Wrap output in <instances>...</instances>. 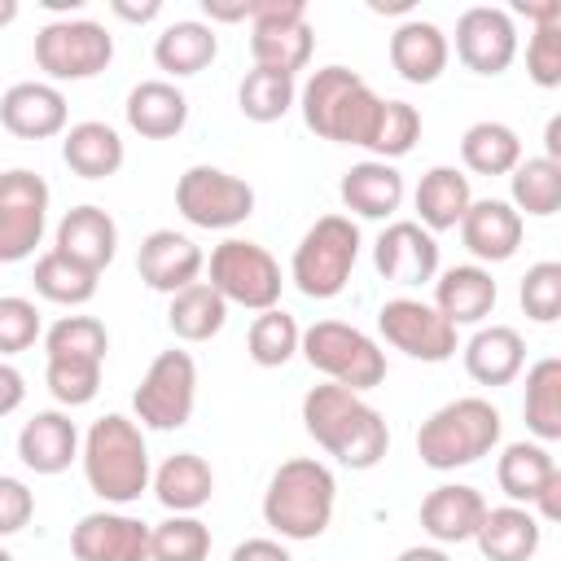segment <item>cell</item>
Masks as SVG:
<instances>
[{
	"label": "cell",
	"instance_id": "f35d334b",
	"mask_svg": "<svg viewBox=\"0 0 561 561\" xmlns=\"http://www.w3.org/2000/svg\"><path fill=\"white\" fill-rule=\"evenodd\" d=\"M35 294L39 298H48V302H57V307H83V302H92L96 298V272H88L83 263H75V259H66L61 250H44L39 259H35Z\"/></svg>",
	"mask_w": 561,
	"mask_h": 561
},
{
	"label": "cell",
	"instance_id": "681fc988",
	"mask_svg": "<svg viewBox=\"0 0 561 561\" xmlns=\"http://www.w3.org/2000/svg\"><path fill=\"white\" fill-rule=\"evenodd\" d=\"M31 517H35V491L22 478L0 473V539L18 535Z\"/></svg>",
	"mask_w": 561,
	"mask_h": 561
},
{
	"label": "cell",
	"instance_id": "816d5d0a",
	"mask_svg": "<svg viewBox=\"0 0 561 561\" xmlns=\"http://www.w3.org/2000/svg\"><path fill=\"white\" fill-rule=\"evenodd\" d=\"M22 399H26V381H22V373H18L9 359H0V416L18 412Z\"/></svg>",
	"mask_w": 561,
	"mask_h": 561
},
{
	"label": "cell",
	"instance_id": "603a6c76",
	"mask_svg": "<svg viewBox=\"0 0 561 561\" xmlns=\"http://www.w3.org/2000/svg\"><path fill=\"white\" fill-rule=\"evenodd\" d=\"M53 250H61L66 259H75V263H83L88 272H105L110 263H114V254H118V224L110 219V210H101V206H75V210H66L61 215V224H57V245Z\"/></svg>",
	"mask_w": 561,
	"mask_h": 561
},
{
	"label": "cell",
	"instance_id": "680465c9",
	"mask_svg": "<svg viewBox=\"0 0 561 561\" xmlns=\"http://www.w3.org/2000/svg\"><path fill=\"white\" fill-rule=\"evenodd\" d=\"M368 9H373V13H408L412 0H368Z\"/></svg>",
	"mask_w": 561,
	"mask_h": 561
},
{
	"label": "cell",
	"instance_id": "cb8c5ba5",
	"mask_svg": "<svg viewBox=\"0 0 561 561\" xmlns=\"http://www.w3.org/2000/svg\"><path fill=\"white\" fill-rule=\"evenodd\" d=\"M18 460L31 473H66L70 460H79V430L66 412H35L22 430H18Z\"/></svg>",
	"mask_w": 561,
	"mask_h": 561
},
{
	"label": "cell",
	"instance_id": "ac0fdd59",
	"mask_svg": "<svg viewBox=\"0 0 561 561\" xmlns=\"http://www.w3.org/2000/svg\"><path fill=\"white\" fill-rule=\"evenodd\" d=\"M75 561H149V526L127 513H88L70 530Z\"/></svg>",
	"mask_w": 561,
	"mask_h": 561
},
{
	"label": "cell",
	"instance_id": "4dcf8cb0",
	"mask_svg": "<svg viewBox=\"0 0 561 561\" xmlns=\"http://www.w3.org/2000/svg\"><path fill=\"white\" fill-rule=\"evenodd\" d=\"M61 158L75 175L83 180H110L118 175V167L127 162V149H123V136L101 123V118H88V123H75L61 131Z\"/></svg>",
	"mask_w": 561,
	"mask_h": 561
},
{
	"label": "cell",
	"instance_id": "5bb4252c",
	"mask_svg": "<svg viewBox=\"0 0 561 561\" xmlns=\"http://www.w3.org/2000/svg\"><path fill=\"white\" fill-rule=\"evenodd\" d=\"M381 337L421 364H443L456 355V324H447L430 302L421 298H390L377 311Z\"/></svg>",
	"mask_w": 561,
	"mask_h": 561
},
{
	"label": "cell",
	"instance_id": "ee69618b",
	"mask_svg": "<svg viewBox=\"0 0 561 561\" xmlns=\"http://www.w3.org/2000/svg\"><path fill=\"white\" fill-rule=\"evenodd\" d=\"M421 140V114L408 101H381L377 127L368 136V153H377V162H394L403 153H412V145Z\"/></svg>",
	"mask_w": 561,
	"mask_h": 561
},
{
	"label": "cell",
	"instance_id": "7bdbcfd3",
	"mask_svg": "<svg viewBox=\"0 0 561 561\" xmlns=\"http://www.w3.org/2000/svg\"><path fill=\"white\" fill-rule=\"evenodd\" d=\"M110 351V333L96 316H61L48 333H44V355L48 359H88V364H105Z\"/></svg>",
	"mask_w": 561,
	"mask_h": 561
},
{
	"label": "cell",
	"instance_id": "c3c4849f",
	"mask_svg": "<svg viewBox=\"0 0 561 561\" xmlns=\"http://www.w3.org/2000/svg\"><path fill=\"white\" fill-rule=\"evenodd\" d=\"M526 75L539 88H561V22L535 26L526 39Z\"/></svg>",
	"mask_w": 561,
	"mask_h": 561
},
{
	"label": "cell",
	"instance_id": "f6af8a7d",
	"mask_svg": "<svg viewBox=\"0 0 561 561\" xmlns=\"http://www.w3.org/2000/svg\"><path fill=\"white\" fill-rule=\"evenodd\" d=\"M44 381H48V390H53L57 403L83 408L101 390V364H88V359H48L44 364Z\"/></svg>",
	"mask_w": 561,
	"mask_h": 561
},
{
	"label": "cell",
	"instance_id": "f1b7e54d",
	"mask_svg": "<svg viewBox=\"0 0 561 561\" xmlns=\"http://www.w3.org/2000/svg\"><path fill=\"white\" fill-rule=\"evenodd\" d=\"M337 193H342V206L355 210L359 219H390L403 206V175L394 171V162L368 158L342 175Z\"/></svg>",
	"mask_w": 561,
	"mask_h": 561
},
{
	"label": "cell",
	"instance_id": "44dd1931",
	"mask_svg": "<svg viewBox=\"0 0 561 561\" xmlns=\"http://www.w3.org/2000/svg\"><path fill=\"white\" fill-rule=\"evenodd\" d=\"M486 500L478 486L465 482H443L421 500V530L443 548V543H469L473 530L486 517Z\"/></svg>",
	"mask_w": 561,
	"mask_h": 561
},
{
	"label": "cell",
	"instance_id": "3957f363",
	"mask_svg": "<svg viewBox=\"0 0 561 561\" xmlns=\"http://www.w3.org/2000/svg\"><path fill=\"white\" fill-rule=\"evenodd\" d=\"M298 110H302V123L320 140L368 149V136H373L377 114H381V96L355 70H346V66H320L302 83Z\"/></svg>",
	"mask_w": 561,
	"mask_h": 561
},
{
	"label": "cell",
	"instance_id": "6f0895ef",
	"mask_svg": "<svg viewBox=\"0 0 561 561\" xmlns=\"http://www.w3.org/2000/svg\"><path fill=\"white\" fill-rule=\"evenodd\" d=\"M543 158L561 162V118H548V131H543Z\"/></svg>",
	"mask_w": 561,
	"mask_h": 561
},
{
	"label": "cell",
	"instance_id": "f5cc1de1",
	"mask_svg": "<svg viewBox=\"0 0 561 561\" xmlns=\"http://www.w3.org/2000/svg\"><path fill=\"white\" fill-rule=\"evenodd\" d=\"M254 9H259V0H202V13L210 18V22H254Z\"/></svg>",
	"mask_w": 561,
	"mask_h": 561
},
{
	"label": "cell",
	"instance_id": "30bf717a",
	"mask_svg": "<svg viewBox=\"0 0 561 561\" xmlns=\"http://www.w3.org/2000/svg\"><path fill=\"white\" fill-rule=\"evenodd\" d=\"M175 210L193 224V228H210V232H228L237 224H245L254 215V188L224 171V167H188L175 184Z\"/></svg>",
	"mask_w": 561,
	"mask_h": 561
},
{
	"label": "cell",
	"instance_id": "d6a6232c",
	"mask_svg": "<svg viewBox=\"0 0 561 561\" xmlns=\"http://www.w3.org/2000/svg\"><path fill=\"white\" fill-rule=\"evenodd\" d=\"M149 482H153V495H158V504L167 513H197L215 495V473L197 451L167 456Z\"/></svg>",
	"mask_w": 561,
	"mask_h": 561
},
{
	"label": "cell",
	"instance_id": "d590c367",
	"mask_svg": "<svg viewBox=\"0 0 561 561\" xmlns=\"http://www.w3.org/2000/svg\"><path fill=\"white\" fill-rule=\"evenodd\" d=\"M522 412H526V430L539 443H557L561 438V359L557 355H543L539 364L526 368Z\"/></svg>",
	"mask_w": 561,
	"mask_h": 561
},
{
	"label": "cell",
	"instance_id": "ba28073f",
	"mask_svg": "<svg viewBox=\"0 0 561 561\" xmlns=\"http://www.w3.org/2000/svg\"><path fill=\"white\" fill-rule=\"evenodd\" d=\"M224 302H237L245 311H272L280 302V263L259 245L228 237L210 250V280H206Z\"/></svg>",
	"mask_w": 561,
	"mask_h": 561
},
{
	"label": "cell",
	"instance_id": "74e56055",
	"mask_svg": "<svg viewBox=\"0 0 561 561\" xmlns=\"http://www.w3.org/2000/svg\"><path fill=\"white\" fill-rule=\"evenodd\" d=\"M508 184H513V210L517 215H535V219H548L557 215L561 206V162L552 158H522L513 171H508Z\"/></svg>",
	"mask_w": 561,
	"mask_h": 561
},
{
	"label": "cell",
	"instance_id": "b9f144b4",
	"mask_svg": "<svg viewBox=\"0 0 561 561\" xmlns=\"http://www.w3.org/2000/svg\"><path fill=\"white\" fill-rule=\"evenodd\" d=\"M298 342H302V329L289 311L272 307V311H259L254 324H250V337H245V351L259 368H280L298 355Z\"/></svg>",
	"mask_w": 561,
	"mask_h": 561
},
{
	"label": "cell",
	"instance_id": "e0dca14e",
	"mask_svg": "<svg viewBox=\"0 0 561 561\" xmlns=\"http://www.w3.org/2000/svg\"><path fill=\"white\" fill-rule=\"evenodd\" d=\"M202 267H206L202 245H197L193 237L175 232V228H153V232L140 241V250H136V272H140V280H145L149 289L167 294V298L180 294V289H188L193 280H202Z\"/></svg>",
	"mask_w": 561,
	"mask_h": 561
},
{
	"label": "cell",
	"instance_id": "e575fe53",
	"mask_svg": "<svg viewBox=\"0 0 561 561\" xmlns=\"http://www.w3.org/2000/svg\"><path fill=\"white\" fill-rule=\"evenodd\" d=\"M167 324L180 342H210L224 324H228V302L206 285V280H193L188 289L171 294V307H167Z\"/></svg>",
	"mask_w": 561,
	"mask_h": 561
},
{
	"label": "cell",
	"instance_id": "83f0119b",
	"mask_svg": "<svg viewBox=\"0 0 561 561\" xmlns=\"http://www.w3.org/2000/svg\"><path fill=\"white\" fill-rule=\"evenodd\" d=\"M526 368V342L513 324H482L465 342V373L478 386H508Z\"/></svg>",
	"mask_w": 561,
	"mask_h": 561
},
{
	"label": "cell",
	"instance_id": "11a10c76",
	"mask_svg": "<svg viewBox=\"0 0 561 561\" xmlns=\"http://www.w3.org/2000/svg\"><path fill=\"white\" fill-rule=\"evenodd\" d=\"M517 13H526L535 26L561 22V0H517Z\"/></svg>",
	"mask_w": 561,
	"mask_h": 561
},
{
	"label": "cell",
	"instance_id": "db71d44e",
	"mask_svg": "<svg viewBox=\"0 0 561 561\" xmlns=\"http://www.w3.org/2000/svg\"><path fill=\"white\" fill-rule=\"evenodd\" d=\"M110 9H114L123 22H153V18L162 13V0H140V4H131V0H110Z\"/></svg>",
	"mask_w": 561,
	"mask_h": 561
},
{
	"label": "cell",
	"instance_id": "5b68a950",
	"mask_svg": "<svg viewBox=\"0 0 561 561\" xmlns=\"http://www.w3.org/2000/svg\"><path fill=\"white\" fill-rule=\"evenodd\" d=\"M83 478L92 486V495H101L105 504H131L140 500V491H149V447L136 421L110 412L101 421H92V430L83 434Z\"/></svg>",
	"mask_w": 561,
	"mask_h": 561
},
{
	"label": "cell",
	"instance_id": "4316f807",
	"mask_svg": "<svg viewBox=\"0 0 561 561\" xmlns=\"http://www.w3.org/2000/svg\"><path fill=\"white\" fill-rule=\"evenodd\" d=\"M447 57H451L447 35L425 18H408L390 35V66L399 70L403 83H434L447 70Z\"/></svg>",
	"mask_w": 561,
	"mask_h": 561
},
{
	"label": "cell",
	"instance_id": "d6986e66",
	"mask_svg": "<svg viewBox=\"0 0 561 561\" xmlns=\"http://www.w3.org/2000/svg\"><path fill=\"white\" fill-rule=\"evenodd\" d=\"M0 123L18 140H48V136H61L66 131L70 105H66V96H61L57 83L26 79V83H13L0 96Z\"/></svg>",
	"mask_w": 561,
	"mask_h": 561
},
{
	"label": "cell",
	"instance_id": "f546056e",
	"mask_svg": "<svg viewBox=\"0 0 561 561\" xmlns=\"http://www.w3.org/2000/svg\"><path fill=\"white\" fill-rule=\"evenodd\" d=\"M473 202V188H469V175L456 171V167H430L412 193V206H416V224L425 232H447V228H460L465 210Z\"/></svg>",
	"mask_w": 561,
	"mask_h": 561
},
{
	"label": "cell",
	"instance_id": "60d3db41",
	"mask_svg": "<svg viewBox=\"0 0 561 561\" xmlns=\"http://www.w3.org/2000/svg\"><path fill=\"white\" fill-rule=\"evenodd\" d=\"M210 557V526L197 513H171L167 522L149 526V561H206Z\"/></svg>",
	"mask_w": 561,
	"mask_h": 561
},
{
	"label": "cell",
	"instance_id": "f907efd6",
	"mask_svg": "<svg viewBox=\"0 0 561 561\" xmlns=\"http://www.w3.org/2000/svg\"><path fill=\"white\" fill-rule=\"evenodd\" d=\"M228 561H294V557H289V548L280 539H263L259 535V539H241Z\"/></svg>",
	"mask_w": 561,
	"mask_h": 561
},
{
	"label": "cell",
	"instance_id": "9a60e30c",
	"mask_svg": "<svg viewBox=\"0 0 561 561\" xmlns=\"http://www.w3.org/2000/svg\"><path fill=\"white\" fill-rule=\"evenodd\" d=\"M456 57L473 75H504L517 57V26L495 4H473L456 22Z\"/></svg>",
	"mask_w": 561,
	"mask_h": 561
},
{
	"label": "cell",
	"instance_id": "7402d4cb",
	"mask_svg": "<svg viewBox=\"0 0 561 561\" xmlns=\"http://www.w3.org/2000/svg\"><path fill=\"white\" fill-rule=\"evenodd\" d=\"M495 276L482 267V263H456L447 267L438 280H434V311L447 320V324H482L491 311H495Z\"/></svg>",
	"mask_w": 561,
	"mask_h": 561
},
{
	"label": "cell",
	"instance_id": "277c9868",
	"mask_svg": "<svg viewBox=\"0 0 561 561\" xmlns=\"http://www.w3.org/2000/svg\"><path fill=\"white\" fill-rule=\"evenodd\" d=\"M500 434H504L500 408L482 394H465V399H451L421 421L416 456L425 469L451 473V469H465V465L491 456L500 447Z\"/></svg>",
	"mask_w": 561,
	"mask_h": 561
},
{
	"label": "cell",
	"instance_id": "2e32d148",
	"mask_svg": "<svg viewBox=\"0 0 561 561\" xmlns=\"http://www.w3.org/2000/svg\"><path fill=\"white\" fill-rule=\"evenodd\" d=\"M373 267L390 285H403V289L425 285L438 276V241L416 219H394L381 228V237L373 245Z\"/></svg>",
	"mask_w": 561,
	"mask_h": 561
},
{
	"label": "cell",
	"instance_id": "6da1fadb",
	"mask_svg": "<svg viewBox=\"0 0 561 561\" xmlns=\"http://www.w3.org/2000/svg\"><path fill=\"white\" fill-rule=\"evenodd\" d=\"M302 425L307 434L346 469H377L390 451L386 416L346 386H311L302 394Z\"/></svg>",
	"mask_w": 561,
	"mask_h": 561
},
{
	"label": "cell",
	"instance_id": "ffe728a7",
	"mask_svg": "<svg viewBox=\"0 0 561 561\" xmlns=\"http://www.w3.org/2000/svg\"><path fill=\"white\" fill-rule=\"evenodd\" d=\"M522 232H526V219L508 202H500V197L469 202V210L460 219V241H465V250L478 263H504V259H513L517 245H522Z\"/></svg>",
	"mask_w": 561,
	"mask_h": 561
},
{
	"label": "cell",
	"instance_id": "7dc6e473",
	"mask_svg": "<svg viewBox=\"0 0 561 561\" xmlns=\"http://www.w3.org/2000/svg\"><path fill=\"white\" fill-rule=\"evenodd\" d=\"M39 337V307L22 294H4L0 298V359L31 351Z\"/></svg>",
	"mask_w": 561,
	"mask_h": 561
},
{
	"label": "cell",
	"instance_id": "d4e9b609",
	"mask_svg": "<svg viewBox=\"0 0 561 561\" xmlns=\"http://www.w3.org/2000/svg\"><path fill=\"white\" fill-rule=\"evenodd\" d=\"M473 543L486 561H530L543 543V522L526 504H500L486 508L482 526L473 530Z\"/></svg>",
	"mask_w": 561,
	"mask_h": 561
},
{
	"label": "cell",
	"instance_id": "9f6ffc18",
	"mask_svg": "<svg viewBox=\"0 0 561 561\" xmlns=\"http://www.w3.org/2000/svg\"><path fill=\"white\" fill-rule=\"evenodd\" d=\"M394 561H451L438 543H412V548H403Z\"/></svg>",
	"mask_w": 561,
	"mask_h": 561
},
{
	"label": "cell",
	"instance_id": "7a4b0ae2",
	"mask_svg": "<svg viewBox=\"0 0 561 561\" xmlns=\"http://www.w3.org/2000/svg\"><path fill=\"white\" fill-rule=\"evenodd\" d=\"M333 504H337L333 469L320 465L316 456H294L272 473V482L263 491V522L280 539L307 543L329 530Z\"/></svg>",
	"mask_w": 561,
	"mask_h": 561
},
{
	"label": "cell",
	"instance_id": "bcb514c9",
	"mask_svg": "<svg viewBox=\"0 0 561 561\" xmlns=\"http://www.w3.org/2000/svg\"><path fill=\"white\" fill-rule=\"evenodd\" d=\"M517 298H522V311H526L535 324H552V320L561 316V263L543 259V263L526 267Z\"/></svg>",
	"mask_w": 561,
	"mask_h": 561
},
{
	"label": "cell",
	"instance_id": "9c48e42d",
	"mask_svg": "<svg viewBox=\"0 0 561 561\" xmlns=\"http://www.w3.org/2000/svg\"><path fill=\"white\" fill-rule=\"evenodd\" d=\"M114 61V35L92 18H57L35 35V66L57 83H79Z\"/></svg>",
	"mask_w": 561,
	"mask_h": 561
},
{
	"label": "cell",
	"instance_id": "7c38bea8",
	"mask_svg": "<svg viewBox=\"0 0 561 561\" xmlns=\"http://www.w3.org/2000/svg\"><path fill=\"white\" fill-rule=\"evenodd\" d=\"M316 53V35L302 0H259L250 26V57L263 70L298 75Z\"/></svg>",
	"mask_w": 561,
	"mask_h": 561
},
{
	"label": "cell",
	"instance_id": "484cf974",
	"mask_svg": "<svg viewBox=\"0 0 561 561\" xmlns=\"http://www.w3.org/2000/svg\"><path fill=\"white\" fill-rule=\"evenodd\" d=\"M127 127L145 140H171L188 123V96L171 79H145L127 92Z\"/></svg>",
	"mask_w": 561,
	"mask_h": 561
},
{
	"label": "cell",
	"instance_id": "94428289",
	"mask_svg": "<svg viewBox=\"0 0 561 561\" xmlns=\"http://www.w3.org/2000/svg\"><path fill=\"white\" fill-rule=\"evenodd\" d=\"M0 561H13V552H9V548H0Z\"/></svg>",
	"mask_w": 561,
	"mask_h": 561
},
{
	"label": "cell",
	"instance_id": "ab89813d",
	"mask_svg": "<svg viewBox=\"0 0 561 561\" xmlns=\"http://www.w3.org/2000/svg\"><path fill=\"white\" fill-rule=\"evenodd\" d=\"M294 101H298V83H294V75H280V70L254 66L237 83V110L250 123H276L294 110Z\"/></svg>",
	"mask_w": 561,
	"mask_h": 561
},
{
	"label": "cell",
	"instance_id": "4fadbf2b",
	"mask_svg": "<svg viewBox=\"0 0 561 561\" xmlns=\"http://www.w3.org/2000/svg\"><path fill=\"white\" fill-rule=\"evenodd\" d=\"M48 228V184L44 175L13 167L0 171V263H22L35 254Z\"/></svg>",
	"mask_w": 561,
	"mask_h": 561
},
{
	"label": "cell",
	"instance_id": "1f68e13d",
	"mask_svg": "<svg viewBox=\"0 0 561 561\" xmlns=\"http://www.w3.org/2000/svg\"><path fill=\"white\" fill-rule=\"evenodd\" d=\"M215 57H219V35H215L210 22H197V18H180V22H171V26L153 39V61H158V70H167L171 79L202 75Z\"/></svg>",
	"mask_w": 561,
	"mask_h": 561
},
{
	"label": "cell",
	"instance_id": "8992f818",
	"mask_svg": "<svg viewBox=\"0 0 561 561\" xmlns=\"http://www.w3.org/2000/svg\"><path fill=\"white\" fill-rule=\"evenodd\" d=\"M359 259V228L351 215H320L294 245L289 280L307 298H337Z\"/></svg>",
	"mask_w": 561,
	"mask_h": 561
},
{
	"label": "cell",
	"instance_id": "8d00e7d4",
	"mask_svg": "<svg viewBox=\"0 0 561 561\" xmlns=\"http://www.w3.org/2000/svg\"><path fill=\"white\" fill-rule=\"evenodd\" d=\"M557 473V460L543 443H508L500 451V465H495V478H500V491L513 500V504H526L543 491V482Z\"/></svg>",
	"mask_w": 561,
	"mask_h": 561
},
{
	"label": "cell",
	"instance_id": "836d02e7",
	"mask_svg": "<svg viewBox=\"0 0 561 561\" xmlns=\"http://www.w3.org/2000/svg\"><path fill=\"white\" fill-rule=\"evenodd\" d=\"M460 158L473 175H508L522 162V136L508 123L482 118L473 127H465L460 136Z\"/></svg>",
	"mask_w": 561,
	"mask_h": 561
},
{
	"label": "cell",
	"instance_id": "52a82bcc",
	"mask_svg": "<svg viewBox=\"0 0 561 561\" xmlns=\"http://www.w3.org/2000/svg\"><path fill=\"white\" fill-rule=\"evenodd\" d=\"M302 359L324 373L333 386H346L355 394L373 390L386 381V355L381 346L355 329V324H342V320H316L311 329H302V342H298Z\"/></svg>",
	"mask_w": 561,
	"mask_h": 561
},
{
	"label": "cell",
	"instance_id": "91938a15",
	"mask_svg": "<svg viewBox=\"0 0 561 561\" xmlns=\"http://www.w3.org/2000/svg\"><path fill=\"white\" fill-rule=\"evenodd\" d=\"M18 18V0H0V26H9Z\"/></svg>",
	"mask_w": 561,
	"mask_h": 561
},
{
	"label": "cell",
	"instance_id": "8fae6325",
	"mask_svg": "<svg viewBox=\"0 0 561 561\" xmlns=\"http://www.w3.org/2000/svg\"><path fill=\"white\" fill-rule=\"evenodd\" d=\"M193 403H197V364L188 351H158L153 364L145 368L136 394H131V408H136V421L149 425V430H180L188 425L193 416Z\"/></svg>",
	"mask_w": 561,
	"mask_h": 561
}]
</instances>
